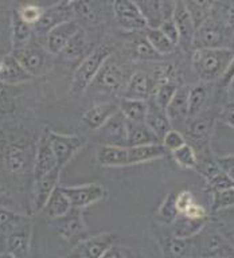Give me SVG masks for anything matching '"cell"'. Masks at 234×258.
I'll list each match as a JSON object with an SVG mask.
<instances>
[{
    "instance_id": "6da1fadb",
    "label": "cell",
    "mask_w": 234,
    "mask_h": 258,
    "mask_svg": "<svg viewBox=\"0 0 234 258\" xmlns=\"http://www.w3.org/2000/svg\"><path fill=\"white\" fill-rule=\"evenodd\" d=\"M190 258H234V246L213 222L191 238Z\"/></svg>"
},
{
    "instance_id": "7a4b0ae2",
    "label": "cell",
    "mask_w": 234,
    "mask_h": 258,
    "mask_svg": "<svg viewBox=\"0 0 234 258\" xmlns=\"http://www.w3.org/2000/svg\"><path fill=\"white\" fill-rule=\"evenodd\" d=\"M234 50L230 48H195L191 51V66L201 82H215L222 78Z\"/></svg>"
},
{
    "instance_id": "3957f363",
    "label": "cell",
    "mask_w": 234,
    "mask_h": 258,
    "mask_svg": "<svg viewBox=\"0 0 234 258\" xmlns=\"http://www.w3.org/2000/svg\"><path fill=\"white\" fill-rule=\"evenodd\" d=\"M113 51H114V44L108 40H102L94 46L90 54L74 70L72 85H70V93L73 96H81L86 92V89L96 78L97 73L100 72L102 64L106 62L109 56L113 55Z\"/></svg>"
},
{
    "instance_id": "277c9868",
    "label": "cell",
    "mask_w": 234,
    "mask_h": 258,
    "mask_svg": "<svg viewBox=\"0 0 234 258\" xmlns=\"http://www.w3.org/2000/svg\"><path fill=\"white\" fill-rule=\"evenodd\" d=\"M195 48H230L234 50V31L211 15L195 31L193 50Z\"/></svg>"
},
{
    "instance_id": "5b68a950",
    "label": "cell",
    "mask_w": 234,
    "mask_h": 258,
    "mask_svg": "<svg viewBox=\"0 0 234 258\" xmlns=\"http://www.w3.org/2000/svg\"><path fill=\"white\" fill-rule=\"evenodd\" d=\"M218 113L219 110L214 113L213 109H205L198 116L187 121L182 133L185 136L186 143L191 145L197 153L205 152L211 148L210 140L214 132V125L218 118Z\"/></svg>"
},
{
    "instance_id": "8992f818",
    "label": "cell",
    "mask_w": 234,
    "mask_h": 258,
    "mask_svg": "<svg viewBox=\"0 0 234 258\" xmlns=\"http://www.w3.org/2000/svg\"><path fill=\"white\" fill-rule=\"evenodd\" d=\"M127 82H128V77L125 74L124 68L121 66L120 60L113 54L102 64V68L97 73L96 78L93 80L89 88L96 89L97 92L112 97L123 96Z\"/></svg>"
},
{
    "instance_id": "52a82bcc",
    "label": "cell",
    "mask_w": 234,
    "mask_h": 258,
    "mask_svg": "<svg viewBox=\"0 0 234 258\" xmlns=\"http://www.w3.org/2000/svg\"><path fill=\"white\" fill-rule=\"evenodd\" d=\"M50 223L61 239H64L72 247L85 238L93 235L92 230L85 223L84 210L72 209L66 215L51 221Z\"/></svg>"
},
{
    "instance_id": "ba28073f",
    "label": "cell",
    "mask_w": 234,
    "mask_h": 258,
    "mask_svg": "<svg viewBox=\"0 0 234 258\" xmlns=\"http://www.w3.org/2000/svg\"><path fill=\"white\" fill-rule=\"evenodd\" d=\"M152 234L160 249L161 258H190L191 239H182L169 231L168 226L152 222Z\"/></svg>"
},
{
    "instance_id": "9c48e42d",
    "label": "cell",
    "mask_w": 234,
    "mask_h": 258,
    "mask_svg": "<svg viewBox=\"0 0 234 258\" xmlns=\"http://www.w3.org/2000/svg\"><path fill=\"white\" fill-rule=\"evenodd\" d=\"M117 241L119 235L112 231L94 234L73 246L66 258H101Z\"/></svg>"
},
{
    "instance_id": "30bf717a",
    "label": "cell",
    "mask_w": 234,
    "mask_h": 258,
    "mask_svg": "<svg viewBox=\"0 0 234 258\" xmlns=\"http://www.w3.org/2000/svg\"><path fill=\"white\" fill-rule=\"evenodd\" d=\"M66 194L73 209L84 210L86 207L96 205L108 197V191L100 183H86L80 185H61Z\"/></svg>"
},
{
    "instance_id": "8fae6325",
    "label": "cell",
    "mask_w": 234,
    "mask_h": 258,
    "mask_svg": "<svg viewBox=\"0 0 234 258\" xmlns=\"http://www.w3.org/2000/svg\"><path fill=\"white\" fill-rule=\"evenodd\" d=\"M48 140L51 144L52 152L55 156L58 168L62 169L68 165V163L76 156V153L84 147V140L77 135H66L48 131Z\"/></svg>"
},
{
    "instance_id": "7c38bea8",
    "label": "cell",
    "mask_w": 234,
    "mask_h": 258,
    "mask_svg": "<svg viewBox=\"0 0 234 258\" xmlns=\"http://www.w3.org/2000/svg\"><path fill=\"white\" fill-rule=\"evenodd\" d=\"M96 137L101 145L128 147V121L119 110L101 128L97 129Z\"/></svg>"
},
{
    "instance_id": "4fadbf2b",
    "label": "cell",
    "mask_w": 234,
    "mask_h": 258,
    "mask_svg": "<svg viewBox=\"0 0 234 258\" xmlns=\"http://www.w3.org/2000/svg\"><path fill=\"white\" fill-rule=\"evenodd\" d=\"M74 20V12H73L72 2H60V3L44 8L43 15L38 23L32 27V31L36 35L46 36L54 27L62 23Z\"/></svg>"
},
{
    "instance_id": "5bb4252c",
    "label": "cell",
    "mask_w": 234,
    "mask_h": 258,
    "mask_svg": "<svg viewBox=\"0 0 234 258\" xmlns=\"http://www.w3.org/2000/svg\"><path fill=\"white\" fill-rule=\"evenodd\" d=\"M112 12L119 27L128 32H143L147 27L136 2H113Z\"/></svg>"
},
{
    "instance_id": "9a60e30c",
    "label": "cell",
    "mask_w": 234,
    "mask_h": 258,
    "mask_svg": "<svg viewBox=\"0 0 234 258\" xmlns=\"http://www.w3.org/2000/svg\"><path fill=\"white\" fill-rule=\"evenodd\" d=\"M12 54L31 77L40 76L47 68V50L32 40L24 47L12 51Z\"/></svg>"
},
{
    "instance_id": "2e32d148",
    "label": "cell",
    "mask_w": 234,
    "mask_h": 258,
    "mask_svg": "<svg viewBox=\"0 0 234 258\" xmlns=\"http://www.w3.org/2000/svg\"><path fill=\"white\" fill-rule=\"evenodd\" d=\"M94 46L96 44H93V42L90 40L88 31L81 28L80 31L73 36V39L69 42L68 46L64 48V51L60 54L61 59L76 70L78 64L90 54Z\"/></svg>"
},
{
    "instance_id": "e0dca14e",
    "label": "cell",
    "mask_w": 234,
    "mask_h": 258,
    "mask_svg": "<svg viewBox=\"0 0 234 258\" xmlns=\"http://www.w3.org/2000/svg\"><path fill=\"white\" fill-rule=\"evenodd\" d=\"M172 20L179 32V46H181L186 52L193 51V42L195 36V24H194L190 12L186 7L185 2H175L173 7Z\"/></svg>"
},
{
    "instance_id": "ac0fdd59",
    "label": "cell",
    "mask_w": 234,
    "mask_h": 258,
    "mask_svg": "<svg viewBox=\"0 0 234 258\" xmlns=\"http://www.w3.org/2000/svg\"><path fill=\"white\" fill-rule=\"evenodd\" d=\"M56 169L60 168L56 165L55 156H54L51 144H50L47 132H46V135L40 137V140L38 141V145H36L35 157H34V163H32V179L38 180L40 177L47 176Z\"/></svg>"
},
{
    "instance_id": "d6986e66",
    "label": "cell",
    "mask_w": 234,
    "mask_h": 258,
    "mask_svg": "<svg viewBox=\"0 0 234 258\" xmlns=\"http://www.w3.org/2000/svg\"><path fill=\"white\" fill-rule=\"evenodd\" d=\"M80 30V24L76 20H70L56 26L44 36V48L51 55H60L69 42L73 39V36Z\"/></svg>"
},
{
    "instance_id": "ffe728a7",
    "label": "cell",
    "mask_w": 234,
    "mask_h": 258,
    "mask_svg": "<svg viewBox=\"0 0 234 258\" xmlns=\"http://www.w3.org/2000/svg\"><path fill=\"white\" fill-rule=\"evenodd\" d=\"M189 92L190 86H179L175 96L165 109L167 117L172 129L183 132L187 121H189Z\"/></svg>"
},
{
    "instance_id": "44dd1931",
    "label": "cell",
    "mask_w": 234,
    "mask_h": 258,
    "mask_svg": "<svg viewBox=\"0 0 234 258\" xmlns=\"http://www.w3.org/2000/svg\"><path fill=\"white\" fill-rule=\"evenodd\" d=\"M153 89H155V81L151 74L147 72H135L128 78L127 86L121 98H129V100H141L149 101L152 98Z\"/></svg>"
},
{
    "instance_id": "7402d4cb",
    "label": "cell",
    "mask_w": 234,
    "mask_h": 258,
    "mask_svg": "<svg viewBox=\"0 0 234 258\" xmlns=\"http://www.w3.org/2000/svg\"><path fill=\"white\" fill-rule=\"evenodd\" d=\"M74 20L80 24L81 28L94 30L102 24V11L104 6L94 2H72Z\"/></svg>"
},
{
    "instance_id": "603a6c76",
    "label": "cell",
    "mask_w": 234,
    "mask_h": 258,
    "mask_svg": "<svg viewBox=\"0 0 234 258\" xmlns=\"http://www.w3.org/2000/svg\"><path fill=\"white\" fill-rule=\"evenodd\" d=\"M32 227H34L32 221H28L10 234H7V238H6L7 251L12 253L18 258H30Z\"/></svg>"
},
{
    "instance_id": "cb8c5ba5",
    "label": "cell",
    "mask_w": 234,
    "mask_h": 258,
    "mask_svg": "<svg viewBox=\"0 0 234 258\" xmlns=\"http://www.w3.org/2000/svg\"><path fill=\"white\" fill-rule=\"evenodd\" d=\"M117 112H119V101H104L89 106L81 117V120L86 128L97 131Z\"/></svg>"
},
{
    "instance_id": "d4e9b609",
    "label": "cell",
    "mask_w": 234,
    "mask_h": 258,
    "mask_svg": "<svg viewBox=\"0 0 234 258\" xmlns=\"http://www.w3.org/2000/svg\"><path fill=\"white\" fill-rule=\"evenodd\" d=\"M60 169H56L54 172L44 177H40L38 180H34V198H32V209L34 213L39 214L46 205V202L52 194V191L60 185L61 177Z\"/></svg>"
},
{
    "instance_id": "484cf974",
    "label": "cell",
    "mask_w": 234,
    "mask_h": 258,
    "mask_svg": "<svg viewBox=\"0 0 234 258\" xmlns=\"http://www.w3.org/2000/svg\"><path fill=\"white\" fill-rule=\"evenodd\" d=\"M32 77L28 74L14 54L0 56V82L7 85H18L27 82Z\"/></svg>"
},
{
    "instance_id": "4316f807",
    "label": "cell",
    "mask_w": 234,
    "mask_h": 258,
    "mask_svg": "<svg viewBox=\"0 0 234 258\" xmlns=\"http://www.w3.org/2000/svg\"><path fill=\"white\" fill-rule=\"evenodd\" d=\"M72 203L69 201V198L66 197V194L62 191L61 185H58L50 198L46 202V205L43 206V209L40 211V215L47 219V221H55L58 218L64 217L72 210Z\"/></svg>"
},
{
    "instance_id": "83f0119b",
    "label": "cell",
    "mask_w": 234,
    "mask_h": 258,
    "mask_svg": "<svg viewBox=\"0 0 234 258\" xmlns=\"http://www.w3.org/2000/svg\"><path fill=\"white\" fill-rule=\"evenodd\" d=\"M96 159L102 167H125L128 163V147L100 145L96 151Z\"/></svg>"
},
{
    "instance_id": "f1b7e54d",
    "label": "cell",
    "mask_w": 234,
    "mask_h": 258,
    "mask_svg": "<svg viewBox=\"0 0 234 258\" xmlns=\"http://www.w3.org/2000/svg\"><path fill=\"white\" fill-rule=\"evenodd\" d=\"M210 218H205V219H194V218H189L186 215L179 214L175 221L168 226L169 231L178 238L182 239H191L195 237L207 223H209Z\"/></svg>"
},
{
    "instance_id": "f546056e",
    "label": "cell",
    "mask_w": 234,
    "mask_h": 258,
    "mask_svg": "<svg viewBox=\"0 0 234 258\" xmlns=\"http://www.w3.org/2000/svg\"><path fill=\"white\" fill-rule=\"evenodd\" d=\"M167 153H168L167 149L163 147L161 143L139 145V147H128V163L129 165L144 164V163L161 159Z\"/></svg>"
},
{
    "instance_id": "4dcf8cb0",
    "label": "cell",
    "mask_w": 234,
    "mask_h": 258,
    "mask_svg": "<svg viewBox=\"0 0 234 258\" xmlns=\"http://www.w3.org/2000/svg\"><path fill=\"white\" fill-rule=\"evenodd\" d=\"M144 122L156 135V137L160 140V143L165 133L172 129L165 110H163L160 106H157L155 104V101L152 100L148 101V110H147V116H145Z\"/></svg>"
},
{
    "instance_id": "1f68e13d",
    "label": "cell",
    "mask_w": 234,
    "mask_h": 258,
    "mask_svg": "<svg viewBox=\"0 0 234 258\" xmlns=\"http://www.w3.org/2000/svg\"><path fill=\"white\" fill-rule=\"evenodd\" d=\"M32 27L28 26L19 15L18 10H14L11 14V44L12 51L24 47L32 40Z\"/></svg>"
},
{
    "instance_id": "d6a6232c",
    "label": "cell",
    "mask_w": 234,
    "mask_h": 258,
    "mask_svg": "<svg viewBox=\"0 0 234 258\" xmlns=\"http://www.w3.org/2000/svg\"><path fill=\"white\" fill-rule=\"evenodd\" d=\"M210 100V86L207 82H199L190 86L189 92V117L198 116L203 112ZM189 118V120H190Z\"/></svg>"
},
{
    "instance_id": "836d02e7",
    "label": "cell",
    "mask_w": 234,
    "mask_h": 258,
    "mask_svg": "<svg viewBox=\"0 0 234 258\" xmlns=\"http://www.w3.org/2000/svg\"><path fill=\"white\" fill-rule=\"evenodd\" d=\"M119 110L129 122H144L148 110V101L120 98Z\"/></svg>"
},
{
    "instance_id": "e575fe53",
    "label": "cell",
    "mask_w": 234,
    "mask_h": 258,
    "mask_svg": "<svg viewBox=\"0 0 234 258\" xmlns=\"http://www.w3.org/2000/svg\"><path fill=\"white\" fill-rule=\"evenodd\" d=\"M160 143L156 135L147 126L145 122H129L128 121V147L155 144Z\"/></svg>"
},
{
    "instance_id": "d590c367",
    "label": "cell",
    "mask_w": 234,
    "mask_h": 258,
    "mask_svg": "<svg viewBox=\"0 0 234 258\" xmlns=\"http://www.w3.org/2000/svg\"><path fill=\"white\" fill-rule=\"evenodd\" d=\"M131 52L132 56L137 60H145V62H153V60H160L163 56L151 46L144 35V31L137 32L131 42Z\"/></svg>"
},
{
    "instance_id": "8d00e7d4",
    "label": "cell",
    "mask_w": 234,
    "mask_h": 258,
    "mask_svg": "<svg viewBox=\"0 0 234 258\" xmlns=\"http://www.w3.org/2000/svg\"><path fill=\"white\" fill-rule=\"evenodd\" d=\"M155 81V89L151 100L155 101L157 106H160L163 110L167 109L171 100L175 96V93L179 89L178 81L175 80H153Z\"/></svg>"
},
{
    "instance_id": "74e56055",
    "label": "cell",
    "mask_w": 234,
    "mask_h": 258,
    "mask_svg": "<svg viewBox=\"0 0 234 258\" xmlns=\"http://www.w3.org/2000/svg\"><path fill=\"white\" fill-rule=\"evenodd\" d=\"M4 164L8 172H23L27 165V152L20 145H8L4 151Z\"/></svg>"
},
{
    "instance_id": "f35d334b",
    "label": "cell",
    "mask_w": 234,
    "mask_h": 258,
    "mask_svg": "<svg viewBox=\"0 0 234 258\" xmlns=\"http://www.w3.org/2000/svg\"><path fill=\"white\" fill-rule=\"evenodd\" d=\"M136 6L144 18L147 27L159 28L163 23V2H136Z\"/></svg>"
},
{
    "instance_id": "ab89813d",
    "label": "cell",
    "mask_w": 234,
    "mask_h": 258,
    "mask_svg": "<svg viewBox=\"0 0 234 258\" xmlns=\"http://www.w3.org/2000/svg\"><path fill=\"white\" fill-rule=\"evenodd\" d=\"M179 215L177 207V192H168L156 211V223L169 226Z\"/></svg>"
},
{
    "instance_id": "60d3db41",
    "label": "cell",
    "mask_w": 234,
    "mask_h": 258,
    "mask_svg": "<svg viewBox=\"0 0 234 258\" xmlns=\"http://www.w3.org/2000/svg\"><path fill=\"white\" fill-rule=\"evenodd\" d=\"M144 35L151 46L156 50L161 56L169 55L175 51L177 46L159 30V28H145Z\"/></svg>"
},
{
    "instance_id": "b9f144b4",
    "label": "cell",
    "mask_w": 234,
    "mask_h": 258,
    "mask_svg": "<svg viewBox=\"0 0 234 258\" xmlns=\"http://www.w3.org/2000/svg\"><path fill=\"white\" fill-rule=\"evenodd\" d=\"M210 221L217 226L219 231L227 238V241L234 246V209L214 214L213 218L210 217Z\"/></svg>"
},
{
    "instance_id": "7bdbcfd3",
    "label": "cell",
    "mask_w": 234,
    "mask_h": 258,
    "mask_svg": "<svg viewBox=\"0 0 234 258\" xmlns=\"http://www.w3.org/2000/svg\"><path fill=\"white\" fill-rule=\"evenodd\" d=\"M28 221H31L30 217L18 214L15 211H12V210L0 207V231L6 234V235L14 231L15 229H18L19 226L24 225Z\"/></svg>"
},
{
    "instance_id": "ee69618b",
    "label": "cell",
    "mask_w": 234,
    "mask_h": 258,
    "mask_svg": "<svg viewBox=\"0 0 234 258\" xmlns=\"http://www.w3.org/2000/svg\"><path fill=\"white\" fill-rule=\"evenodd\" d=\"M185 4L189 10L194 24H195V28L205 23L206 20L213 15L214 3H210V2H185Z\"/></svg>"
},
{
    "instance_id": "f6af8a7d",
    "label": "cell",
    "mask_w": 234,
    "mask_h": 258,
    "mask_svg": "<svg viewBox=\"0 0 234 258\" xmlns=\"http://www.w3.org/2000/svg\"><path fill=\"white\" fill-rule=\"evenodd\" d=\"M172 160L177 163L181 168L185 169H197L198 165V155L197 151L190 144L186 143L181 148L171 152Z\"/></svg>"
},
{
    "instance_id": "bcb514c9",
    "label": "cell",
    "mask_w": 234,
    "mask_h": 258,
    "mask_svg": "<svg viewBox=\"0 0 234 258\" xmlns=\"http://www.w3.org/2000/svg\"><path fill=\"white\" fill-rule=\"evenodd\" d=\"M213 202H211V214L221 213L225 210L234 209V187L221 189L211 192Z\"/></svg>"
},
{
    "instance_id": "7dc6e473",
    "label": "cell",
    "mask_w": 234,
    "mask_h": 258,
    "mask_svg": "<svg viewBox=\"0 0 234 258\" xmlns=\"http://www.w3.org/2000/svg\"><path fill=\"white\" fill-rule=\"evenodd\" d=\"M19 11L20 18L28 24L34 27L38 22L40 20L42 15H43L44 8L40 7V6H36V4H24L18 10Z\"/></svg>"
},
{
    "instance_id": "c3c4849f",
    "label": "cell",
    "mask_w": 234,
    "mask_h": 258,
    "mask_svg": "<svg viewBox=\"0 0 234 258\" xmlns=\"http://www.w3.org/2000/svg\"><path fill=\"white\" fill-rule=\"evenodd\" d=\"M161 144L167 149V152H173L186 144V139L183 133L177 131V129H171L165 133L164 137L161 139Z\"/></svg>"
},
{
    "instance_id": "681fc988",
    "label": "cell",
    "mask_w": 234,
    "mask_h": 258,
    "mask_svg": "<svg viewBox=\"0 0 234 258\" xmlns=\"http://www.w3.org/2000/svg\"><path fill=\"white\" fill-rule=\"evenodd\" d=\"M101 258H137V254L127 246L114 243L106 250V253Z\"/></svg>"
},
{
    "instance_id": "f907efd6",
    "label": "cell",
    "mask_w": 234,
    "mask_h": 258,
    "mask_svg": "<svg viewBox=\"0 0 234 258\" xmlns=\"http://www.w3.org/2000/svg\"><path fill=\"white\" fill-rule=\"evenodd\" d=\"M218 120L222 124L227 125L229 128L234 129V101H227L218 113Z\"/></svg>"
},
{
    "instance_id": "816d5d0a",
    "label": "cell",
    "mask_w": 234,
    "mask_h": 258,
    "mask_svg": "<svg viewBox=\"0 0 234 258\" xmlns=\"http://www.w3.org/2000/svg\"><path fill=\"white\" fill-rule=\"evenodd\" d=\"M159 30H160V31L163 32L175 46H179V32H178V28L177 26H175V23H173L172 18H171V19L163 20V23L160 24Z\"/></svg>"
},
{
    "instance_id": "f5cc1de1",
    "label": "cell",
    "mask_w": 234,
    "mask_h": 258,
    "mask_svg": "<svg viewBox=\"0 0 234 258\" xmlns=\"http://www.w3.org/2000/svg\"><path fill=\"white\" fill-rule=\"evenodd\" d=\"M194 202H195V197L189 189H182L177 192V207L179 214L183 213L190 205H193Z\"/></svg>"
},
{
    "instance_id": "db71d44e",
    "label": "cell",
    "mask_w": 234,
    "mask_h": 258,
    "mask_svg": "<svg viewBox=\"0 0 234 258\" xmlns=\"http://www.w3.org/2000/svg\"><path fill=\"white\" fill-rule=\"evenodd\" d=\"M234 78V51H233V55L230 58L229 60V64H227V68H226L225 73H223V76L222 78L219 80V84H221L222 88H227V85L231 82V80Z\"/></svg>"
},
{
    "instance_id": "11a10c76",
    "label": "cell",
    "mask_w": 234,
    "mask_h": 258,
    "mask_svg": "<svg viewBox=\"0 0 234 258\" xmlns=\"http://www.w3.org/2000/svg\"><path fill=\"white\" fill-rule=\"evenodd\" d=\"M217 163L226 173L234 171V153L227 156H217Z\"/></svg>"
},
{
    "instance_id": "9f6ffc18",
    "label": "cell",
    "mask_w": 234,
    "mask_h": 258,
    "mask_svg": "<svg viewBox=\"0 0 234 258\" xmlns=\"http://www.w3.org/2000/svg\"><path fill=\"white\" fill-rule=\"evenodd\" d=\"M227 96L231 98V101H234V78L231 80V82H230L229 85H227Z\"/></svg>"
},
{
    "instance_id": "6f0895ef",
    "label": "cell",
    "mask_w": 234,
    "mask_h": 258,
    "mask_svg": "<svg viewBox=\"0 0 234 258\" xmlns=\"http://www.w3.org/2000/svg\"><path fill=\"white\" fill-rule=\"evenodd\" d=\"M0 258H18V257H15V255H14L12 253H10V251H4V253L0 254Z\"/></svg>"
},
{
    "instance_id": "680465c9",
    "label": "cell",
    "mask_w": 234,
    "mask_h": 258,
    "mask_svg": "<svg viewBox=\"0 0 234 258\" xmlns=\"http://www.w3.org/2000/svg\"><path fill=\"white\" fill-rule=\"evenodd\" d=\"M2 194H3V188L0 187V197H2Z\"/></svg>"
}]
</instances>
